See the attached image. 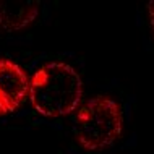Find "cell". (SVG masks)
Segmentation results:
<instances>
[{"mask_svg": "<svg viewBox=\"0 0 154 154\" xmlns=\"http://www.w3.org/2000/svg\"><path fill=\"white\" fill-rule=\"evenodd\" d=\"M39 11V2H0V29H23L34 23Z\"/></svg>", "mask_w": 154, "mask_h": 154, "instance_id": "obj_4", "label": "cell"}, {"mask_svg": "<svg viewBox=\"0 0 154 154\" xmlns=\"http://www.w3.org/2000/svg\"><path fill=\"white\" fill-rule=\"evenodd\" d=\"M148 18H149V24H151V29L154 32V2L148 3Z\"/></svg>", "mask_w": 154, "mask_h": 154, "instance_id": "obj_5", "label": "cell"}, {"mask_svg": "<svg viewBox=\"0 0 154 154\" xmlns=\"http://www.w3.org/2000/svg\"><path fill=\"white\" fill-rule=\"evenodd\" d=\"M29 78L23 65L0 57V117L15 114L28 99Z\"/></svg>", "mask_w": 154, "mask_h": 154, "instance_id": "obj_3", "label": "cell"}, {"mask_svg": "<svg viewBox=\"0 0 154 154\" xmlns=\"http://www.w3.org/2000/svg\"><path fill=\"white\" fill-rule=\"evenodd\" d=\"M123 133L122 107L115 99L97 94L78 107L73 120V136L88 152L112 148Z\"/></svg>", "mask_w": 154, "mask_h": 154, "instance_id": "obj_2", "label": "cell"}, {"mask_svg": "<svg viewBox=\"0 0 154 154\" xmlns=\"http://www.w3.org/2000/svg\"><path fill=\"white\" fill-rule=\"evenodd\" d=\"M28 99L41 117H68L83 104L81 75L66 62H45L29 76Z\"/></svg>", "mask_w": 154, "mask_h": 154, "instance_id": "obj_1", "label": "cell"}]
</instances>
